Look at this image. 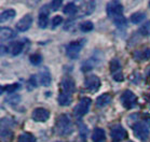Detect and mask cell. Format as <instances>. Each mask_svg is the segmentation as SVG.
Wrapping results in <instances>:
<instances>
[{
  "label": "cell",
  "instance_id": "cell-1",
  "mask_svg": "<svg viewBox=\"0 0 150 142\" xmlns=\"http://www.w3.org/2000/svg\"><path fill=\"white\" fill-rule=\"evenodd\" d=\"M56 132L59 136H68L74 131V125H72L71 118L67 114H61L56 121L55 126Z\"/></svg>",
  "mask_w": 150,
  "mask_h": 142
},
{
  "label": "cell",
  "instance_id": "cell-2",
  "mask_svg": "<svg viewBox=\"0 0 150 142\" xmlns=\"http://www.w3.org/2000/svg\"><path fill=\"white\" fill-rule=\"evenodd\" d=\"M84 44H85V40H83V39L70 42L67 45V49H66V55L70 59H77L79 57V54L81 52L82 47L84 46Z\"/></svg>",
  "mask_w": 150,
  "mask_h": 142
},
{
  "label": "cell",
  "instance_id": "cell-3",
  "mask_svg": "<svg viewBox=\"0 0 150 142\" xmlns=\"http://www.w3.org/2000/svg\"><path fill=\"white\" fill-rule=\"evenodd\" d=\"M133 132L137 139H139L140 141H146L149 137V128L147 125L143 122H138L133 125Z\"/></svg>",
  "mask_w": 150,
  "mask_h": 142
},
{
  "label": "cell",
  "instance_id": "cell-4",
  "mask_svg": "<svg viewBox=\"0 0 150 142\" xmlns=\"http://www.w3.org/2000/svg\"><path fill=\"white\" fill-rule=\"evenodd\" d=\"M123 6L119 1H111L107 4V14L110 18L115 20L116 17L122 16Z\"/></svg>",
  "mask_w": 150,
  "mask_h": 142
},
{
  "label": "cell",
  "instance_id": "cell-5",
  "mask_svg": "<svg viewBox=\"0 0 150 142\" xmlns=\"http://www.w3.org/2000/svg\"><path fill=\"white\" fill-rule=\"evenodd\" d=\"M92 105V100L89 97H84L82 98L79 103L77 105V107L75 108V115L78 117H81L83 115H85L90 110V107Z\"/></svg>",
  "mask_w": 150,
  "mask_h": 142
},
{
  "label": "cell",
  "instance_id": "cell-6",
  "mask_svg": "<svg viewBox=\"0 0 150 142\" xmlns=\"http://www.w3.org/2000/svg\"><path fill=\"white\" fill-rule=\"evenodd\" d=\"M120 100H121V103H122V105L125 109H132L134 105H136L137 98L133 91H125L122 95H121Z\"/></svg>",
  "mask_w": 150,
  "mask_h": 142
},
{
  "label": "cell",
  "instance_id": "cell-7",
  "mask_svg": "<svg viewBox=\"0 0 150 142\" xmlns=\"http://www.w3.org/2000/svg\"><path fill=\"white\" fill-rule=\"evenodd\" d=\"M110 72L112 73V78L116 81H122L123 80V75L122 71H121V64L116 58L110 61Z\"/></svg>",
  "mask_w": 150,
  "mask_h": 142
},
{
  "label": "cell",
  "instance_id": "cell-8",
  "mask_svg": "<svg viewBox=\"0 0 150 142\" xmlns=\"http://www.w3.org/2000/svg\"><path fill=\"white\" fill-rule=\"evenodd\" d=\"M84 86L85 88L90 91H96L100 86V80L98 77L96 75H89L88 78L85 79L84 81Z\"/></svg>",
  "mask_w": 150,
  "mask_h": 142
},
{
  "label": "cell",
  "instance_id": "cell-9",
  "mask_svg": "<svg viewBox=\"0 0 150 142\" xmlns=\"http://www.w3.org/2000/svg\"><path fill=\"white\" fill-rule=\"evenodd\" d=\"M110 135H111V138H112L113 141L119 142V141H122V140H124V139L126 138L127 132H126V130L123 128L121 125H116L115 127L111 128Z\"/></svg>",
  "mask_w": 150,
  "mask_h": 142
},
{
  "label": "cell",
  "instance_id": "cell-10",
  "mask_svg": "<svg viewBox=\"0 0 150 142\" xmlns=\"http://www.w3.org/2000/svg\"><path fill=\"white\" fill-rule=\"evenodd\" d=\"M31 117L35 122H45L50 117V112L45 108H37L34 110Z\"/></svg>",
  "mask_w": 150,
  "mask_h": 142
},
{
  "label": "cell",
  "instance_id": "cell-11",
  "mask_svg": "<svg viewBox=\"0 0 150 142\" xmlns=\"http://www.w3.org/2000/svg\"><path fill=\"white\" fill-rule=\"evenodd\" d=\"M33 16L30 14H26L24 17H22L16 24V29L18 31H26L30 28L31 24H33Z\"/></svg>",
  "mask_w": 150,
  "mask_h": 142
},
{
  "label": "cell",
  "instance_id": "cell-12",
  "mask_svg": "<svg viewBox=\"0 0 150 142\" xmlns=\"http://www.w3.org/2000/svg\"><path fill=\"white\" fill-rule=\"evenodd\" d=\"M49 6H43L42 7V9L40 10V14H39V22H38V24H39V27L40 28H45L47 26H48L49 24V12H50V10L51 9H49Z\"/></svg>",
  "mask_w": 150,
  "mask_h": 142
},
{
  "label": "cell",
  "instance_id": "cell-13",
  "mask_svg": "<svg viewBox=\"0 0 150 142\" xmlns=\"http://www.w3.org/2000/svg\"><path fill=\"white\" fill-rule=\"evenodd\" d=\"M39 80H40L41 85H43V86H49L51 84V73H50V71H49V69L47 67H43L40 69V71H39Z\"/></svg>",
  "mask_w": 150,
  "mask_h": 142
},
{
  "label": "cell",
  "instance_id": "cell-14",
  "mask_svg": "<svg viewBox=\"0 0 150 142\" xmlns=\"http://www.w3.org/2000/svg\"><path fill=\"white\" fill-rule=\"evenodd\" d=\"M62 88H63V91L68 93V94H72L76 89L75 81L71 78L67 77L62 81Z\"/></svg>",
  "mask_w": 150,
  "mask_h": 142
},
{
  "label": "cell",
  "instance_id": "cell-15",
  "mask_svg": "<svg viewBox=\"0 0 150 142\" xmlns=\"http://www.w3.org/2000/svg\"><path fill=\"white\" fill-rule=\"evenodd\" d=\"M9 52H10L12 55H18L21 52L23 51V49H24V43L22 42V41H14L12 43L9 45Z\"/></svg>",
  "mask_w": 150,
  "mask_h": 142
},
{
  "label": "cell",
  "instance_id": "cell-16",
  "mask_svg": "<svg viewBox=\"0 0 150 142\" xmlns=\"http://www.w3.org/2000/svg\"><path fill=\"white\" fill-rule=\"evenodd\" d=\"M111 100H112L111 95L103 94V95H100L99 97H97V99H96V105H97V107H99V108H103V107H105V105H109L110 102H111Z\"/></svg>",
  "mask_w": 150,
  "mask_h": 142
},
{
  "label": "cell",
  "instance_id": "cell-17",
  "mask_svg": "<svg viewBox=\"0 0 150 142\" xmlns=\"http://www.w3.org/2000/svg\"><path fill=\"white\" fill-rule=\"evenodd\" d=\"M106 138V135H105V130L102 128H95L94 129V131H93V135H92V140L93 142H102L104 141Z\"/></svg>",
  "mask_w": 150,
  "mask_h": 142
},
{
  "label": "cell",
  "instance_id": "cell-18",
  "mask_svg": "<svg viewBox=\"0 0 150 142\" xmlns=\"http://www.w3.org/2000/svg\"><path fill=\"white\" fill-rule=\"evenodd\" d=\"M58 103L61 105H69L71 103V94L65 93V91H62L59 96H58Z\"/></svg>",
  "mask_w": 150,
  "mask_h": 142
},
{
  "label": "cell",
  "instance_id": "cell-19",
  "mask_svg": "<svg viewBox=\"0 0 150 142\" xmlns=\"http://www.w3.org/2000/svg\"><path fill=\"white\" fill-rule=\"evenodd\" d=\"M0 36H1V40H10L15 37V32L9 27H2L0 30Z\"/></svg>",
  "mask_w": 150,
  "mask_h": 142
},
{
  "label": "cell",
  "instance_id": "cell-20",
  "mask_svg": "<svg viewBox=\"0 0 150 142\" xmlns=\"http://www.w3.org/2000/svg\"><path fill=\"white\" fill-rule=\"evenodd\" d=\"M94 9H95V2H92V1H86L83 4V7H81L82 13H84L85 15L91 14Z\"/></svg>",
  "mask_w": 150,
  "mask_h": 142
},
{
  "label": "cell",
  "instance_id": "cell-21",
  "mask_svg": "<svg viewBox=\"0 0 150 142\" xmlns=\"http://www.w3.org/2000/svg\"><path fill=\"white\" fill-rule=\"evenodd\" d=\"M15 16V11L14 10H7L4 11L1 13V16H0V20H1V23H4V22H8V20H12L13 17Z\"/></svg>",
  "mask_w": 150,
  "mask_h": 142
},
{
  "label": "cell",
  "instance_id": "cell-22",
  "mask_svg": "<svg viewBox=\"0 0 150 142\" xmlns=\"http://www.w3.org/2000/svg\"><path fill=\"white\" fill-rule=\"evenodd\" d=\"M1 139L4 142H11L13 139V132L9 128H2L1 130Z\"/></svg>",
  "mask_w": 150,
  "mask_h": 142
},
{
  "label": "cell",
  "instance_id": "cell-23",
  "mask_svg": "<svg viewBox=\"0 0 150 142\" xmlns=\"http://www.w3.org/2000/svg\"><path fill=\"white\" fill-rule=\"evenodd\" d=\"M145 18H146V14L143 12H136L131 16V22L133 24H139L144 22Z\"/></svg>",
  "mask_w": 150,
  "mask_h": 142
},
{
  "label": "cell",
  "instance_id": "cell-24",
  "mask_svg": "<svg viewBox=\"0 0 150 142\" xmlns=\"http://www.w3.org/2000/svg\"><path fill=\"white\" fill-rule=\"evenodd\" d=\"M77 12H78V8H77V6H76L75 4H72V2L68 4L64 8V13L67 14V15H70V16H71V15H75Z\"/></svg>",
  "mask_w": 150,
  "mask_h": 142
},
{
  "label": "cell",
  "instance_id": "cell-25",
  "mask_svg": "<svg viewBox=\"0 0 150 142\" xmlns=\"http://www.w3.org/2000/svg\"><path fill=\"white\" fill-rule=\"evenodd\" d=\"M18 142H37L36 138L29 132H24L18 137Z\"/></svg>",
  "mask_w": 150,
  "mask_h": 142
},
{
  "label": "cell",
  "instance_id": "cell-26",
  "mask_svg": "<svg viewBox=\"0 0 150 142\" xmlns=\"http://www.w3.org/2000/svg\"><path fill=\"white\" fill-rule=\"evenodd\" d=\"M93 28H94V25L90 20H85V22L80 24V29L83 32H90V31L93 30Z\"/></svg>",
  "mask_w": 150,
  "mask_h": 142
},
{
  "label": "cell",
  "instance_id": "cell-27",
  "mask_svg": "<svg viewBox=\"0 0 150 142\" xmlns=\"http://www.w3.org/2000/svg\"><path fill=\"white\" fill-rule=\"evenodd\" d=\"M138 32H139V34L144 36V37H148V36H150V20L144 24L143 26L139 28Z\"/></svg>",
  "mask_w": 150,
  "mask_h": 142
},
{
  "label": "cell",
  "instance_id": "cell-28",
  "mask_svg": "<svg viewBox=\"0 0 150 142\" xmlns=\"http://www.w3.org/2000/svg\"><path fill=\"white\" fill-rule=\"evenodd\" d=\"M96 65V61L94 58H91L89 60H86L84 64L82 65V71H89L91 69L94 68V66Z\"/></svg>",
  "mask_w": 150,
  "mask_h": 142
},
{
  "label": "cell",
  "instance_id": "cell-29",
  "mask_svg": "<svg viewBox=\"0 0 150 142\" xmlns=\"http://www.w3.org/2000/svg\"><path fill=\"white\" fill-rule=\"evenodd\" d=\"M20 88V84L18 83H14V84H9L4 87H1V91H7V93H14Z\"/></svg>",
  "mask_w": 150,
  "mask_h": 142
},
{
  "label": "cell",
  "instance_id": "cell-30",
  "mask_svg": "<svg viewBox=\"0 0 150 142\" xmlns=\"http://www.w3.org/2000/svg\"><path fill=\"white\" fill-rule=\"evenodd\" d=\"M113 23L116 24V26L121 28V27H124V26L126 25V20H125V17L122 15V16L116 17V18L113 20Z\"/></svg>",
  "mask_w": 150,
  "mask_h": 142
},
{
  "label": "cell",
  "instance_id": "cell-31",
  "mask_svg": "<svg viewBox=\"0 0 150 142\" xmlns=\"http://www.w3.org/2000/svg\"><path fill=\"white\" fill-rule=\"evenodd\" d=\"M29 60H30V63L33 65L38 66V65L41 64V61H42V57H41V55H39V54H34V55H31L30 56Z\"/></svg>",
  "mask_w": 150,
  "mask_h": 142
},
{
  "label": "cell",
  "instance_id": "cell-32",
  "mask_svg": "<svg viewBox=\"0 0 150 142\" xmlns=\"http://www.w3.org/2000/svg\"><path fill=\"white\" fill-rule=\"evenodd\" d=\"M62 6V0H54L50 4V9L52 11H57Z\"/></svg>",
  "mask_w": 150,
  "mask_h": 142
},
{
  "label": "cell",
  "instance_id": "cell-33",
  "mask_svg": "<svg viewBox=\"0 0 150 142\" xmlns=\"http://www.w3.org/2000/svg\"><path fill=\"white\" fill-rule=\"evenodd\" d=\"M62 22H63V17L62 16H55L53 20H52V27L55 28L57 27L58 25H61Z\"/></svg>",
  "mask_w": 150,
  "mask_h": 142
},
{
  "label": "cell",
  "instance_id": "cell-34",
  "mask_svg": "<svg viewBox=\"0 0 150 142\" xmlns=\"http://www.w3.org/2000/svg\"><path fill=\"white\" fill-rule=\"evenodd\" d=\"M86 134H88V128H86V126L84 125H81L80 126V135H81V138L82 140H86Z\"/></svg>",
  "mask_w": 150,
  "mask_h": 142
},
{
  "label": "cell",
  "instance_id": "cell-35",
  "mask_svg": "<svg viewBox=\"0 0 150 142\" xmlns=\"http://www.w3.org/2000/svg\"><path fill=\"white\" fill-rule=\"evenodd\" d=\"M29 85H33V88L37 86V85H36V77H35V75H33L30 78V80H29Z\"/></svg>",
  "mask_w": 150,
  "mask_h": 142
},
{
  "label": "cell",
  "instance_id": "cell-36",
  "mask_svg": "<svg viewBox=\"0 0 150 142\" xmlns=\"http://www.w3.org/2000/svg\"><path fill=\"white\" fill-rule=\"evenodd\" d=\"M149 7H150V2H149Z\"/></svg>",
  "mask_w": 150,
  "mask_h": 142
},
{
  "label": "cell",
  "instance_id": "cell-37",
  "mask_svg": "<svg viewBox=\"0 0 150 142\" xmlns=\"http://www.w3.org/2000/svg\"><path fill=\"white\" fill-rule=\"evenodd\" d=\"M56 142H58V141H56Z\"/></svg>",
  "mask_w": 150,
  "mask_h": 142
}]
</instances>
